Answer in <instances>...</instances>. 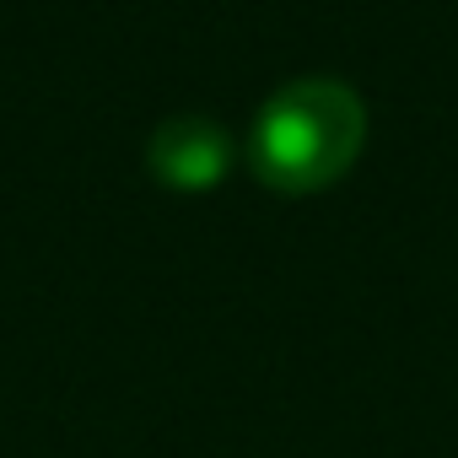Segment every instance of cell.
<instances>
[{"label":"cell","mask_w":458,"mask_h":458,"mask_svg":"<svg viewBox=\"0 0 458 458\" xmlns=\"http://www.w3.org/2000/svg\"><path fill=\"white\" fill-rule=\"evenodd\" d=\"M367 146V103L356 87L329 76H302L270 92L243 135L249 173L286 199L340 183Z\"/></svg>","instance_id":"6da1fadb"},{"label":"cell","mask_w":458,"mask_h":458,"mask_svg":"<svg viewBox=\"0 0 458 458\" xmlns=\"http://www.w3.org/2000/svg\"><path fill=\"white\" fill-rule=\"evenodd\" d=\"M238 140L210 114H173L146 135V173L173 194H210L233 178Z\"/></svg>","instance_id":"7a4b0ae2"}]
</instances>
